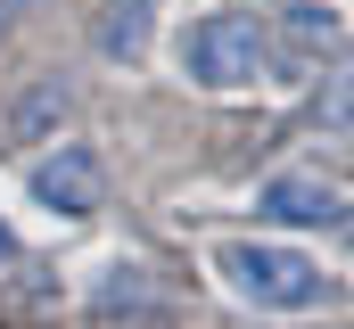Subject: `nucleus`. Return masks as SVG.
<instances>
[{
    "mask_svg": "<svg viewBox=\"0 0 354 329\" xmlns=\"http://www.w3.org/2000/svg\"><path fill=\"white\" fill-rule=\"evenodd\" d=\"M25 189H33V206L83 223V214H99V157L91 149H58V157H41L25 173Z\"/></svg>",
    "mask_w": 354,
    "mask_h": 329,
    "instance_id": "obj_4",
    "label": "nucleus"
},
{
    "mask_svg": "<svg viewBox=\"0 0 354 329\" xmlns=\"http://www.w3.org/2000/svg\"><path fill=\"white\" fill-rule=\"evenodd\" d=\"M181 75L198 82V91H256L272 75V41L256 17H239V8H214V17H198V25H181L174 41Z\"/></svg>",
    "mask_w": 354,
    "mask_h": 329,
    "instance_id": "obj_2",
    "label": "nucleus"
},
{
    "mask_svg": "<svg viewBox=\"0 0 354 329\" xmlns=\"http://www.w3.org/2000/svg\"><path fill=\"white\" fill-rule=\"evenodd\" d=\"M50 115H66V91H58V82L25 99V115H17V132H33V124H50Z\"/></svg>",
    "mask_w": 354,
    "mask_h": 329,
    "instance_id": "obj_7",
    "label": "nucleus"
},
{
    "mask_svg": "<svg viewBox=\"0 0 354 329\" xmlns=\"http://www.w3.org/2000/svg\"><path fill=\"white\" fill-rule=\"evenodd\" d=\"M149 8H157V0H115V8L99 17V50H107V58H140V50H149Z\"/></svg>",
    "mask_w": 354,
    "mask_h": 329,
    "instance_id": "obj_5",
    "label": "nucleus"
},
{
    "mask_svg": "<svg viewBox=\"0 0 354 329\" xmlns=\"http://www.w3.org/2000/svg\"><path fill=\"white\" fill-rule=\"evenodd\" d=\"M0 263H17V231L8 223H0Z\"/></svg>",
    "mask_w": 354,
    "mask_h": 329,
    "instance_id": "obj_8",
    "label": "nucleus"
},
{
    "mask_svg": "<svg viewBox=\"0 0 354 329\" xmlns=\"http://www.w3.org/2000/svg\"><path fill=\"white\" fill-rule=\"evenodd\" d=\"M288 33H297V41H338V8L297 0V8H288Z\"/></svg>",
    "mask_w": 354,
    "mask_h": 329,
    "instance_id": "obj_6",
    "label": "nucleus"
},
{
    "mask_svg": "<svg viewBox=\"0 0 354 329\" xmlns=\"http://www.w3.org/2000/svg\"><path fill=\"white\" fill-rule=\"evenodd\" d=\"M256 214L264 223H288V231H338L346 223V198L322 173H272L264 189H256Z\"/></svg>",
    "mask_w": 354,
    "mask_h": 329,
    "instance_id": "obj_3",
    "label": "nucleus"
},
{
    "mask_svg": "<svg viewBox=\"0 0 354 329\" xmlns=\"http://www.w3.org/2000/svg\"><path fill=\"white\" fill-rule=\"evenodd\" d=\"M214 272H223V288H231L239 305H256V313H313V305L330 297V280H322L313 255L272 247V239H214Z\"/></svg>",
    "mask_w": 354,
    "mask_h": 329,
    "instance_id": "obj_1",
    "label": "nucleus"
},
{
    "mask_svg": "<svg viewBox=\"0 0 354 329\" xmlns=\"http://www.w3.org/2000/svg\"><path fill=\"white\" fill-rule=\"evenodd\" d=\"M0 33H8V17H0Z\"/></svg>",
    "mask_w": 354,
    "mask_h": 329,
    "instance_id": "obj_9",
    "label": "nucleus"
}]
</instances>
